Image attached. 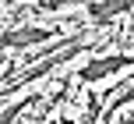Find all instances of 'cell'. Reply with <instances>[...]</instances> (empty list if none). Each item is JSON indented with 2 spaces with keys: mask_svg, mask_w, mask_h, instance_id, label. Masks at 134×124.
Listing matches in <instances>:
<instances>
[{
  "mask_svg": "<svg viewBox=\"0 0 134 124\" xmlns=\"http://www.w3.org/2000/svg\"><path fill=\"white\" fill-rule=\"evenodd\" d=\"M60 28H14V32L0 35V50H11V46H32V43H46L57 39Z\"/></svg>",
  "mask_w": 134,
  "mask_h": 124,
  "instance_id": "6da1fadb",
  "label": "cell"
},
{
  "mask_svg": "<svg viewBox=\"0 0 134 124\" xmlns=\"http://www.w3.org/2000/svg\"><path fill=\"white\" fill-rule=\"evenodd\" d=\"M131 60H134V57H106V60L85 64V68H81V78H85V82H95V78L109 75V71H116V68H127Z\"/></svg>",
  "mask_w": 134,
  "mask_h": 124,
  "instance_id": "7a4b0ae2",
  "label": "cell"
},
{
  "mask_svg": "<svg viewBox=\"0 0 134 124\" xmlns=\"http://www.w3.org/2000/svg\"><path fill=\"white\" fill-rule=\"evenodd\" d=\"M131 4H95V7H88V14H92V18H106V14H120V11H127Z\"/></svg>",
  "mask_w": 134,
  "mask_h": 124,
  "instance_id": "3957f363",
  "label": "cell"
},
{
  "mask_svg": "<svg viewBox=\"0 0 134 124\" xmlns=\"http://www.w3.org/2000/svg\"><path fill=\"white\" fill-rule=\"evenodd\" d=\"M32 99H35V96H25L21 103H14L11 110H4V113H0V124H14V117H18V113L25 110V106H32Z\"/></svg>",
  "mask_w": 134,
  "mask_h": 124,
  "instance_id": "277c9868",
  "label": "cell"
},
{
  "mask_svg": "<svg viewBox=\"0 0 134 124\" xmlns=\"http://www.w3.org/2000/svg\"><path fill=\"white\" fill-rule=\"evenodd\" d=\"M127 99H134V82H131V85H127V89H124V92H120V96H116V99H113V106H109V113H116V106H124V103H127Z\"/></svg>",
  "mask_w": 134,
  "mask_h": 124,
  "instance_id": "5b68a950",
  "label": "cell"
},
{
  "mask_svg": "<svg viewBox=\"0 0 134 124\" xmlns=\"http://www.w3.org/2000/svg\"><path fill=\"white\" fill-rule=\"evenodd\" d=\"M116 124H134V110L127 113V117H120V121H116Z\"/></svg>",
  "mask_w": 134,
  "mask_h": 124,
  "instance_id": "8992f818",
  "label": "cell"
}]
</instances>
